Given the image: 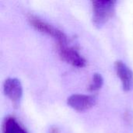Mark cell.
Instances as JSON below:
<instances>
[{"mask_svg":"<svg viewBox=\"0 0 133 133\" xmlns=\"http://www.w3.org/2000/svg\"><path fill=\"white\" fill-rule=\"evenodd\" d=\"M103 84H104V79L102 76L99 73H95L93 76V79L90 84L89 90L91 92L97 91L102 87Z\"/></svg>","mask_w":133,"mask_h":133,"instance_id":"ba28073f","label":"cell"},{"mask_svg":"<svg viewBox=\"0 0 133 133\" xmlns=\"http://www.w3.org/2000/svg\"><path fill=\"white\" fill-rule=\"evenodd\" d=\"M68 104L77 111H85L93 108L97 102L96 98L91 95L73 94L68 98Z\"/></svg>","mask_w":133,"mask_h":133,"instance_id":"3957f363","label":"cell"},{"mask_svg":"<svg viewBox=\"0 0 133 133\" xmlns=\"http://www.w3.org/2000/svg\"><path fill=\"white\" fill-rule=\"evenodd\" d=\"M58 51L61 58L67 63L78 68H83L86 65V60L72 47L67 45L58 48Z\"/></svg>","mask_w":133,"mask_h":133,"instance_id":"277c9868","label":"cell"},{"mask_svg":"<svg viewBox=\"0 0 133 133\" xmlns=\"http://www.w3.org/2000/svg\"><path fill=\"white\" fill-rule=\"evenodd\" d=\"M115 1L97 0L93 4V23L101 27L104 25L114 15L115 11Z\"/></svg>","mask_w":133,"mask_h":133,"instance_id":"6da1fadb","label":"cell"},{"mask_svg":"<svg viewBox=\"0 0 133 133\" xmlns=\"http://www.w3.org/2000/svg\"><path fill=\"white\" fill-rule=\"evenodd\" d=\"M29 21L32 26H34L37 30H39L41 33L48 34L52 37L57 42V47L61 48L64 46L69 45L68 37L65 35L64 32L62 30L55 28V26H51V24L42 21L39 18L30 16L29 17Z\"/></svg>","mask_w":133,"mask_h":133,"instance_id":"7a4b0ae2","label":"cell"},{"mask_svg":"<svg viewBox=\"0 0 133 133\" xmlns=\"http://www.w3.org/2000/svg\"><path fill=\"white\" fill-rule=\"evenodd\" d=\"M5 96L13 102H17L20 100L23 94V87L19 79L16 78L7 79L3 86Z\"/></svg>","mask_w":133,"mask_h":133,"instance_id":"8992f818","label":"cell"},{"mask_svg":"<svg viewBox=\"0 0 133 133\" xmlns=\"http://www.w3.org/2000/svg\"><path fill=\"white\" fill-rule=\"evenodd\" d=\"M115 69L119 77L122 88L125 91H129L133 87V72L129 67L122 61L115 63Z\"/></svg>","mask_w":133,"mask_h":133,"instance_id":"5b68a950","label":"cell"},{"mask_svg":"<svg viewBox=\"0 0 133 133\" xmlns=\"http://www.w3.org/2000/svg\"><path fill=\"white\" fill-rule=\"evenodd\" d=\"M4 133H26L18 122L13 118H7L3 125Z\"/></svg>","mask_w":133,"mask_h":133,"instance_id":"52a82bcc","label":"cell"}]
</instances>
